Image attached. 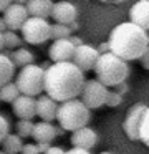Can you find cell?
Returning <instances> with one entry per match:
<instances>
[{"instance_id":"obj_1","label":"cell","mask_w":149,"mask_h":154,"mask_svg":"<svg viewBox=\"0 0 149 154\" xmlns=\"http://www.w3.org/2000/svg\"><path fill=\"white\" fill-rule=\"evenodd\" d=\"M85 81V73L73 61L51 63L45 70L43 93L56 103H65L70 100H76L81 94Z\"/></svg>"},{"instance_id":"obj_2","label":"cell","mask_w":149,"mask_h":154,"mask_svg":"<svg viewBox=\"0 0 149 154\" xmlns=\"http://www.w3.org/2000/svg\"><path fill=\"white\" fill-rule=\"evenodd\" d=\"M109 51L124 61L139 60L149 48V33L131 22H123L111 30L108 38Z\"/></svg>"},{"instance_id":"obj_3","label":"cell","mask_w":149,"mask_h":154,"mask_svg":"<svg viewBox=\"0 0 149 154\" xmlns=\"http://www.w3.org/2000/svg\"><path fill=\"white\" fill-rule=\"evenodd\" d=\"M95 73H96V80L99 83H103L106 88L108 86H118L121 83H126L129 73V65L128 61L121 60L119 57L113 53H104L99 55L98 61L95 66Z\"/></svg>"},{"instance_id":"obj_4","label":"cell","mask_w":149,"mask_h":154,"mask_svg":"<svg viewBox=\"0 0 149 154\" xmlns=\"http://www.w3.org/2000/svg\"><path fill=\"white\" fill-rule=\"evenodd\" d=\"M91 119V111L81 103V100H70L58 104L56 111V121L63 131H75L88 126Z\"/></svg>"},{"instance_id":"obj_5","label":"cell","mask_w":149,"mask_h":154,"mask_svg":"<svg viewBox=\"0 0 149 154\" xmlns=\"http://www.w3.org/2000/svg\"><path fill=\"white\" fill-rule=\"evenodd\" d=\"M43 81H45V70L35 63L20 68L15 78V85L20 94L32 98H38L40 94H43Z\"/></svg>"},{"instance_id":"obj_6","label":"cell","mask_w":149,"mask_h":154,"mask_svg":"<svg viewBox=\"0 0 149 154\" xmlns=\"http://www.w3.org/2000/svg\"><path fill=\"white\" fill-rule=\"evenodd\" d=\"M50 30L51 25L48 23V20L35 17H28L23 27L20 28L22 40L30 45H43L46 40H50Z\"/></svg>"},{"instance_id":"obj_7","label":"cell","mask_w":149,"mask_h":154,"mask_svg":"<svg viewBox=\"0 0 149 154\" xmlns=\"http://www.w3.org/2000/svg\"><path fill=\"white\" fill-rule=\"evenodd\" d=\"M108 93H109V90L103 83H99L98 80H86L79 96H81V103L91 111V109H96V108H101L103 104H106Z\"/></svg>"},{"instance_id":"obj_8","label":"cell","mask_w":149,"mask_h":154,"mask_svg":"<svg viewBox=\"0 0 149 154\" xmlns=\"http://www.w3.org/2000/svg\"><path fill=\"white\" fill-rule=\"evenodd\" d=\"M146 109H147V106L144 103H136L128 109L123 128H124V133L129 139H132V141L139 139V124H141L142 114H144Z\"/></svg>"},{"instance_id":"obj_9","label":"cell","mask_w":149,"mask_h":154,"mask_svg":"<svg viewBox=\"0 0 149 154\" xmlns=\"http://www.w3.org/2000/svg\"><path fill=\"white\" fill-rule=\"evenodd\" d=\"M3 22L7 25V30L10 32H17L23 27V23L28 18V12H26V7L23 2H12L10 7L3 12L2 15Z\"/></svg>"},{"instance_id":"obj_10","label":"cell","mask_w":149,"mask_h":154,"mask_svg":"<svg viewBox=\"0 0 149 154\" xmlns=\"http://www.w3.org/2000/svg\"><path fill=\"white\" fill-rule=\"evenodd\" d=\"M98 58H99V53H98V50H96L95 47L83 43L81 47L75 48V55H73L71 61L83 71V73H86V71L95 70Z\"/></svg>"},{"instance_id":"obj_11","label":"cell","mask_w":149,"mask_h":154,"mask_svg":"<svg viewBox=\"0 0 149 154\" xmlns=\"http://www.w3.org/2000/svg\"><path fill=\"white\" fill-rule=\"evenodd\" d=\"M76 17H78V8L71 2H56V4H53L51 18L55 20V23L68 27L73 22H76Z\"/></svg>"},{"instance_id":"obj_12","label":"cell","mask_w":149,"mask_h":154,"mask_svg":"<svg viewBox=\"0 0 149 154\" xmlns=\"http://www.w3.org/2000/svg\"><path fill=\"white\" fill-rule=\"evenodd\" d=\"M50 60L53 63H65V61H71L73 55H75V47L70 42V38L66 40H56L50 45Z\"/></svg>"},{"instance_id":"obj_13","label":"cell","mask_w":149,"mask_h":154,"mask_svg":"<svg viewBox=\"0 0 149 154\" xmlns=\"http://www.w3.org/2000/svg\"><path fill=\"white\" fill-rule=\"evenodd\" d=\"M12 111L18 119H30L36 116V98L20 94L12 103Z\"/></svg>"},{"instance_id":"obj_14","label":"cell","mask_w":149,"mask_h":154,"mask_svg":"<svg viewBox=\"0 0 149 154\" xmlns=\"http://www.w3.org/2000/svg\"><path fill=\"white\" fill-rule=\"evenodd\" d=\"M71 146L73 147H78V149H86V151H91L93 147L98 144V133H96L93 128L85 126L81 129L75 131L71 134Z\"/></svg>"},{"instance_id":"obj_15","label":"cell","mask_w":149,"mask_h":154,"mask_svg":"<svg viewBox=\"0 0 149 154\" xmlns=\"http://www.w3.org/2000/svg\"><path fill=\"white\" fill-rule=\"evenodd\" d=\"M129 22L149 33V0L136 2L129 10Z\"/></svg>"},{"instance_id":"obj_16","label":"cell","mask_w":149,"mask_h":154,"mask_svg":"<svg viewBox=\"0 0 149 154\" xmlns=\"http://www.w3.org/2000/svg\"><path fill=\"white\" fill-rule=\"evenodd\" d=\"M58 104L55 100H51L46 94H40L36 98V116L42 121L51 123L53 119H56V111H58Z\"/></svg>"},{"instance_id":"obj_17","label":"cell","mask_w":149,"mask_h":154,"mask_svg":"<svg viewBox=\"0 0 149 154\" xmlns=\"http://www.w3.org/2000/svg\"><path fill=\"white\" fill-rule=\"evenodd\" d=\"M25 7L26 12H28V17L48 20V17H51L53 2L51 0H30L25 4Z\"/></svg>"},{"instance_id":"obj_18","label":"cell","mask_w":149,"mask_h":154,"mask_svg":"<svg viewBox=\"0 0 149 154\" xmlns=\"http://www.w3.org/2000/svg\"><path fill=\"white\" fill-rule=\"evenodd\" d=\"M58 136L56 134V126L53 123H46V121H38L33 126V133L32 137L38 143H51L55 137Z\"/></svg>"},{"instance_id":"obj_19","label":"cell","mask_w":149,"mask_h":154,"mask_svg":"<svg viewBox=\"0 0 149 154\" xmlns=\"http://www.w3.org/2000/svg\"><path fill=\"white\" fill-rule=\"evenodd\" d=\"M15 76V65L10 60V57L0 53V88L3 85L10 83Z\"/></svg>"},{"instance_id":"obj_20","label":"cell","mask_w":149,"mask_h":154,"mask_svg":"<svg viewBox=\"0 0 149 154\" xmlns=\"http://www.w3.org/2000/svg\"><path fill=\"white\" fill-rule=\"evenodd\" d=\"M10 60L13 61V65L20 68L23 66H28V65H33V60H35V57H33L32 50H28V48L22 47V48H17V50L10 51Z\"/></svg>"},{"instance_id":"obj_21","label":"cell","mask_w":149,"mask_h":154,"mask_svg":"<svg viewBox=\"0 0 149 154\" xmlns=\"http://www.w3.org/2000/svg\"><path fill=\"white\" fill-rule=\"evenodd\" d=\"M23 147V141L18 134H12L8 133L7 137L2 141V151L7 154H18Z\"/></svg>"},{"instance_id":"obj_22","label":"cell","mask_w":149,"mask_h":154,"mask_svg":"<svg viewBox=\"0 0 149 154\" xmlns=\"http://www.w3.org/2000/svg\"><path fill=\"white\" fill-rule=\"evenodd\" d=\"M18 96H20V91L17 88L15 81H10V83L3 85L0 88V101H3V103H13Z\"/></svg>"},{"instance_id":"obj_23","label":"cell","mask_w":149,"mask_h":154,"mask_svg":"<svg viewBox=\"0 0 149 154\" xmlns=\"http://www.w3.org/2000/svg\"><path fill=\"white\" fill-rule=\"evenodd\" d=\"M22 43H23V40L17 32L7 30L5 33H3V48H7L8 51H13V50H17V48H22Z\"/></svg>"},{"instance_id":"obj_24","label":"cell","mask_w":149,"mask_h":154,"mask_svg":"<svg viewBox=\"0 0 149 154\" xmlns=\"http://www.w3.org/2000/svg\"><path fill=\"white\" fill-rule=\"evenodd\" d=\"M71 37V30L66 25H60V23H53L51 30H50V38L53 42L56 40H66V38Z\"/></svg>"},{"instance_id":"obj_25","label":"cell","mask_w":149,"mask_h":154,"mask_svg":"<svg viewBox=\"0 0 149 154\" xmlns=\"http://www.w3.org/2000/svg\"><path fill=\"white\" fill-rule=\"evenodd\" d=\"M33 126H35V123L30 121V119H18L15 124L17 134H18L20 137H30L33 133Z\"/></svg>"},{"instance_id":"obj_26","label":"cell","mask_w":149,"mask_h":154,"mask_svg":"<svg viewBox=\"0 0 149 154\" xmlns=\"http://www.w3.org/2000/svg\"><path fill=\"white\" fill-rule=\"evenodd\" d=\"M139 139H141L142 143H147L149 141V106H147V109L144 111L141 124H139Z\"/></svg>"},{"instance_id":"obj_27","label":"cell","mask_w":149,"mask_h":154,"mask_svg":"<svg viewBox=\"0 0 149 154\" xmlns=\"http://www.w3.org/2000/svg\"><path fill=\"white\" fill-rule=\"evenodd\" d=\"M121 103H123V96H121V94L116 93V91H109V93H108V100H106V106L116 108V106H119Z\"/></svg>"},{"instance_id":"obj_28","label":"cell","mask_w":149,"mask_h":154,"mask_svg":"<svg viewBox=\"0 0 149 154\" xmlns=\"http://www.w3.org/2000/svg\"><path fill=\"white\" fill-rule=\"evenodd\" d=\"M8 133H10V123H8V119L0 113V144H2V141L7 137Z\"/></svg>"},{"instance_id":"obj_29","label":"cell","mask_w":149,"mask_h":154,"mask_svg":"<svg viewBox=\"0 0 149 154\" xmlns=\"http://www.w3.org/2000/svg\"><path fill=\"white\" fill-rule=\"evenodd\" d=\"M20 154H40L38 152V146H36V143H28V144H23L22 151H20Z\"/></svg>"},{"instance_id":"obj_30","label":"cell","mask_w":149,"mask_h":154,"mask_svg":"<svg viewBox=\"0 0 149 154\" xmlns=\"http://www.w3.org/2000/svg\"><path fill=\"white\" fill-rule=\"evenodd\" d=\"M139 61H141L142 68H146V70H149V48L144 51V55H142V57L139 58Z\"/></svg>"},{"instance_id":"obj_31","label":"cell","mask_w":149,"mask_h":154,"mask_svg":"<svg viewBox=\"0 0 149 154\" xmlns=\"http://www.w3.org/2000/svg\"><path fill=\"white\" fill-rule=\"evenodd\" d=\"M65 154H91V151H86V149H78V147H71V149L65 151Z\"/></svg>"},{"instance_id":"obj_32","label":"cell","mask_w":149,"mask_h":154,"mask_svg":"<svg viewBox=\"0 0 149 154\" xmlns=\"http://www.w3.org/2000/svg\"><path fill=\"white\" fill-rule=\"evenodd\" d=\"M128 91H129V85L128 83H121V85H118V86H116V93H119L121 96L124 93H128Z\"/></svg>"},{"instance_id":"obj_33","label":"cell","mask_w":149,"mask_h":154,"mask_svg":"<svg viewBox=\"0 0 149 154\" xmlns=\"http://www.w3.org/2000/svg\"><path fill=\"white\" fill-rule=\"evenodd\" d=\"M96 50H98V53H99V55H104V53H111V51H109V45H108V42H104V43H101V45H99L98 48H96Z\"/></svg>"},{"instance_id":"obj_34","label":"cell","mask_w":149,"mask_h":154,"mask_svg":"<svg viewBox=\"0 0 149 154\" xmlns=\"http://www.w3.org/2000/svg\"><path fill=\"white\" fill-rule=\"evenodd\" d=\"M45 154H65V151H63L60 146H50V149L46 151Z\"/></svg>"},{"instance_id":"obj_35","label":"cell","mask_w":149,"mask_h":154,"mask_svg":"<svg viewBox=\"0 0 149 154\" xmlns=\"http://www.w3.org/2000/svg\"><path fill=\"white\" fill-rule=\"evenodd\" d=\"M70 42L73 43V47H75V48H78V47H81V45H83V40L79 37H75V35L70 37Z\"/></svg>"},{"instance_id":"obj_36","label":"cell","mask_w":149,"mask_h":154,"mask_svg":"<svg viewBox=\"0 0 149 154\" xmlns=\"http://www.w3.org/2000/svg\"><path fill=\"white\" fill-rule=\"evenodd\" d=\"M36 146H38V152L40 154H45L46 151L50 149V143H38Z\"/></svg>"},{"instance_id":"obj_37","label":"cell","mask_w":149,"mask_h":154,"mask_svg":"<svg viewBox=\"0 0 149 154\" xmlns=\"http://www.w3.org/2000/svg\"><path fill=\"white\" fill-rule=\"evenodd\" d=\"M10 4H12L10 0H0V14H3V12L10 7Z\"/></svg>"},{"instance_id":"obj_38","label":"cell","mask_w":149,"mask_h":154,"mask_svg":"<svg viewBox=\"0 0 149 154\" xmlns=\"http://www.w3.org/2000/svg\"><path fill=\"white\" fill-rule=\"evenodd\" d=\"M5 32H7V25L3 22V18L0 17V33H5Z\"/></svg>"},{"instance_id":"obj_39","label":"cell","mask_w":149,"mask_h":154,"mask_svg":"<svg viewBox=\"0 0 149 154\" xmlns=\"http://www.w3.org/2000/svg\"><path fill=\"white\" fill-rule=\"evenodd\" d=\"M68 27H70V30H71V33H73L75 30H78V22H73V23L68 25Z\"/></svg>"},{"instance_id":"obj_40","label":"cell","mask_w":149,"mask_h":154,"mask_svg":"<svg viewBox=\"0 0 149 154\" xmlns=\"http://www.w3.org/2000/svg\"><path fill=\"white\" fill-rule=\"evenodd\" d=\"M3 51V33H0V53Z\"/></svg>"},{"instance_id":"obj_41","label":"cell","mask_w":149,"mask_h":154,"mask_svg":"<svg viewBox=\"0 0 149 154\" xmlns=\"http://www.w3.org/2000/svg\"><path fill=\"white\" fill-rule=\"evenodd\" d=\"M99 154H113V152H109V151H103V152H99Z\"/></svg>"},{"instance_id":"obj_42","label":"cell","mask_w":149,"mask_h":154,"mask_svg":"<svg viewBox=\"0 0 149 154\" xmlns=\"http://www.w3.org/2000/svg\"><path fill=\"white\" fill-rule=\"evenodd\" d=\"M0 154H7V152H3V151H0Z\"/></svg>"},{"instance_id":"obj_43","label":"cell","mask_w":149,"mask_h":154,"mask_svg":"<svg viewBox=\"0 0 149 154\" xmlns=\"http://www.w3.org/2000/svg\"><path fill=\"white\" fill-rule=\"evenodd\" d=\"M146 144H147V146H149V141H147V143H146Z\"/></svg>"}]
</instances>
